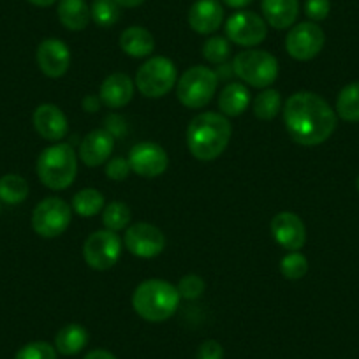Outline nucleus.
<instances>
[{
    "label": "nucleus",
    "mask_w": 359,
    "mask_h": 359,
    "mask_svg": "<svg viewBox=\"0 0 359 359\" xmlns=\"http://www.w3.org/2000/svg\"><path fill=\"white\" fill-rule=\"evenodd\" d=\"M284 123L294 143L317 147L337 129V113L320 95L296 92L284 104Z\"/></svg>",
    "instance_id": "1"
},
{
    "label": "nucleus",
    "mask_w": 359,
    "mask_h": 359,
    "mask_svg": "<svg viewBox=\"0 0 359 359\" xmlns=\"http://www.w3.org/2000/svg\"><path fill=\"white\" fill-rule=\"evenodd\" d=\"M233 136V127L222 113H199L187 127V147L192 157L210 162L226 151Z\"/></svg>",
    "instance_id": "2"
},
{
    "label": "nucleus",
    "mask_w": 359,
    "mask_h": 359,
    "mask_svg": "<svg viewBox=\"0 0 359 359\" xmlns=\"http://www.w3.org/2000/svg\"><path fill=\"white\" fill-rule=\"evenodd\" d=\"M180 299L176 285L161 278H150L134 289L133 309L147 323H164L175 316Z\"/></svg>",
    "instance_id": "3"
},
{
    "label": "nucleus",
    "mask_w": 359,
    "mask_h": 359,
    "mask_svg": "<svg viewBox=\"0 0 359 359\" xmlns=\"http://www.w3.org/2000/svg\"><path fill=\"white\" fill-rule=\"evenodd\" d=\"M37 176L51 191H65L74 184L78 175V155L67 143H55L44 148L37 157Z\"/></svg>",
    "instance_id": "4"
},
{
    "label": "nucleus",
    "mask_w": 359,
    "mask_h": 359,
    "mask_svg": "<svg viewBox=\"0 0 359 359\" xmlns=\"http://www.w3.org/2000/svg\"><path fill=\"white\" fill-rule=\"evenodd\" d=\"M219 86V76L206 65L189 67L176 81V97L185 108L201 109L213 99Z\"/></svg>",
    "instance_id": "5"
},
{
    "label": "nucleus",
    "mask_w": 359,
    "mask_h": 359,
    "mask_svg": "<svg viewBox=\"0 0 359 359\" xmlns=\"http://www.w3.org/2000/svg\"><path fill=\"white\" fill-rule=\"evenodd\" d=\"M233 71L247 85L268 88L278 78V60L269 51L245 50L234 57Z\"/></svg>",
    "instance_id": "6"
},
{
    "label": "nucleus",
    "mask_w": 359,
    "mask_h": 359,
    "mask_svg": "<svg viewBox=\"0 0 359 359\" xmlns=\"http://www.w3.org/2000/svg\"><path fill=\"white\" fill-rule=\"evenodd\" d=\"M178 71L168 57H151L137 69L134 85L147 99H161L175 88Z\"/></svg>",
    "instance_id": "7"
},
{
    "label": "nucleus",
    "mask_w": 359,
    "mask_h": 359,
    "mask_svg": "<svg viewBox=\"0 0 359 359\" xmlns=\"http://www.w3.org/2000/svg\"><path fill=\"white\" fill-rule=\"evenodd\" d=\"M72 219V208L60 198H46L34 208L32 229L37 236L53 240L67 231Z\"/></svg>",
    "instance_id": "8"
},
{
    "label": "nucleus",
    "mask_w": 359,
    "mask_h": 359,
    "mask_svg": "<svg viewBox=\"0 0 359 359\" xmlns=\"http://www.w3.org/2000/svg\"><path fill=\"white\" fill-rule=\"evenodd\" d=\"M122 238L109 229L95 231L83 245V259L95 271L111 269L122 255Z\"/></svg>",
    "instance_id": "9"
},
{
    "label": "nucleus",
    "mask_w": 359,
    "mask_h": 359,
    "mask_svg": "<svg viewBox=\"0 0 359 359\" xmlns=\"http://www.w3.org/2000/svg\"><path fill=\"white\" fill-rule=\"evenodd\" d=\"M266 36H268V23L254 11L241 9L231 15L226 22V37L238 46H257L266 39Z\"/></svg>",
    "instance_id": "10"
},
{
    "label": "nucleus",
    "mask_w": 359,
    "mask_h": 359,
    "mask_svg": "<svg viewBox=\"0 0 359 359\" xmlns=\"http://www.w3.org/2000/svg\"><path fill=\"white\" fill-rule=\"evenodd\" d=\"M326 36L324 30L313 22H303L291 27L285 37V50L294 60L306 62L316 58L323 51Z\"/></svg>",
    "instance_id": "11"
},
{
    "label": "nucleus",
    "mask_w": 359,
    "mask_h": 359,
    "mask_svg": "<svg viewBox=\"0 0 359 359\" xmlns=\"http://www.w3.org/2000/svg\"><path fill=\"white\" fill-rule=\"evenodd\" d=\"M123 245L134 257H157L165 248V236L157 226L148 222H136L127 227Z\"/></svg>",
    "instance_id": "12"
},
{
    "label": "nucleus",
    "mask_w": 359,
    "mask_h": 359,
    "mask_svg": "<svg viewBox=\"0 0 359 359\" xmlns=\"http://www.w3.org/2000/svg\"><path fill=\"white\" fill-rule=\"evenodd\" d=\"M130 171L141 178H157L164 175L169 165L168 151L154 141H141L134 144L127 157Z\"/></svg>",
    "instance_id": "13"
},
{
    "label": "nucleus",
    "mask_w": 359,
    "mask_h": 359,
    "mask_svg": "<svg viewBox=\"0 0 359 359\" xmlns=\"http://www.w3.org/2000/svg\"><path fill=\"white\" fill-rule=\"evenodd\" d=\"M271 236L280 245L282 248L289 252L302 250L306 243V227L303 220L292 212H280L271 219L269 224Z\"/></svg>",
    "instance_id": "14"
},
{
    "label": "nucleus",
    "mask_w": 359,
    "mask_h": 359,
    "mask_svg": "<svg viewBox=\"0 0 359 359\" xmlns=\"http://www.w3.org/2000/svg\"><path fill=\"white\" fill-rule=\"evenodd\" d=\"M37 65L48 78H62L71 65V50L67 44L55 37H48L37 46Z\"/></svg>",
    "instance_id": "15"
},
{
    "label": "nucleus",
    "mask_w": 359,
    "mask_h": 359,
    "mask_svg": "<svg viewBox=\"0 0 359 359\" xmlns=\"http://www.w3.org/2000/svg\"><path fill=\"white\" fill-rule=\"evenodd\" d=\"M115 150V136L106 129L90 130L79 144V158L86 168L104 165Z\"/></svg>",
    "instance_id": "16"
},
{
    "label": "nucleus",
    "mask_w": 359,
    "mask_h": 359,
    "mask_svg": "<svg viewBox=\"0 0 359 359\" xmlns=\"http://www.w3.org/2000/svg\"><path fill=\"white\" fill-rule=\"evenodd\" d=\"M32 122L37 134L43 140L51 141V143H60L69 133L67 116L55 104L37 106L36 111H34Z\"/></svg>",
    "instance_id": "17"
},
{
    "label": "nucleus",
    "mask_w": 359,
    "mask_h": 359,
    "mask_svg": "<svg viewBox=\"0 0 359 359\" xmlns=\"http://www.w3.org/2000/svg\"><path fill=\"white\" fill-rule=\"evenodd\" d=\"M224 23V8L219 0H198L189 9V25L201 36L217 32Z\"/></svg>",
    "instance_id": "18"
},
{
    "label": "nucleus",
    "mask_w": 359,
    "mask_h": 359,
    "mask_svg": "<svg viewBox=\"0 0 359 359\" xmlns=\"http://www.w3.org/2000/svg\"><path fill=\"white\" fill-rule=\"evenodd\" d=\"M134 88H136V85L129 76L123 74V72H113L102 81L101 90H99V99L108 108L120 109L133 101Z\"/></svg>",
    "instance_id": "19"
},
{
    "label": "nucleus",
    "mask_w": 359,
    "mask_h": 359,
    "mask_svg": "<svg viewBox=\"0 0 359 359\" xmlns=\"http://www.w3.org/2000/svg\"><path fill=\"white\" fill-rule=\"evenodd\" d=\"M262 18L273 29H291L299 15V0H261Z\"/></svg>",
    "instance_id": "20"
},
{
    "label": "nucleus",
    "mask_w": 359,
    "mask_h": 359,
    "mask_svg": "<svg viewBox=\"0 0 359 359\" xmlns=\"http://www.w3.org/2000/svg\"><path fill=\"white\" fill-rule=\"evenodd\" d=\"M120 48L126 55L133 58L150 57L155 50V39L150 30L144 27H129L120 34Z\"/></svg>",
    "instance_id": "21"
},
{
    "label": "nucleus",
    "mask_w": 359,
    "mask_h": 359,
    "mask_svg": "<svg viewBox=\"0 0 359 359\" xmlns=\"http://www.w3.org/2000/svg\"><path fill=\"white\" fill-rule=\"evenodd\" d=\"M250 106V92L243 83H227L219 95V109L224 116H240Z\"/></svg>",
    "instance_id": "22"
},
{
    "label": "nucleus",
    "mask_w": 359,
    "mask_h": 359,
    "mask_svg": "<svg viewBox=\"0 0 359 359\" xmlns=\"http://www.w3.org/2000/svg\"><path fill=\"white\" fill-rule=\"evenodd\" d=\"M58 20L62 25L72 32H79L88 27L92 22L90 16V6L85 0H60L57 9Z\"/></svg>",
    "instance_id": "23"
},
{
    "label": "nucleus",
    "mask_w": 359,
    "mask_h": 359,
    "mask_svg": "<svg viewBox=\"0 0 359 359\" xmlns=\"http://www.w3.org/2000/svg\"><path fill=\"white\" fill-rule=\"evenodd\" d=\"M88 344V331L81 324H67L55 337V348L62 355H76Z\"/></svg>",
    "instance_id": "24"
},
{
    "label": "nucleus",
    "mask_w": 359,
    "mask_h": 359,
    "mask_svg": "<svg viewBox=\"0 0 359 359\" xmlns=\"http://www.w3.org/2000/svg\"><path fill=\"white\" fill-rule=\"evenodd\" d=\"M106 206V199L97 189H81L72 196L71 208L79 217H95Z\"/></svg>",
    "instance_id": "25"
},
{
    "label": "nucleus",
    "mask_w": 359,
    "mask_h": 359,
    "mask_svg": "<svg viewBox=\"0 0 359 359\" xmlns=\"http://www.w3.org/2000/svg\"><path fill=\"white\" fill-rule=\"evenodd\" d=\"M337 115L345 122H359V81L348 83L337 97Z\"/></svg>",
    "instance_id": "26"
},
{
    "label": "nucleus",
    "mask_w": 359,
    "mask_h": 359,
    "mask_svg": "<svg viewBox=\"0 0 359 359\" xmlns=\"http://www.w3.org/2000/svg\"><path fill=\"white\" fill-rule=\"evenodd\" d=\"M29 198V184L20 175H4L0 178V201L6 205H20Z\"/></svg>",
    "instance_id": "27"
},
{
    "label": "nucleus",
    "mask_w": 359,
    "mask_h": 359,
    "mask_svg": "<svg viewBox=\"0 0 359 359\" xmlns=\"http://www.w3.org/2000/svg\"><path fill=\"white\" fill-rule=\"evenodd\" d=\"M280 92L275 88H264L261 94L255 95L254 102H252V111L259 120H273L280 113Z\"/></svg>",
    "instance_id": "28"
},
{
    "label": "nucleus",
    "mask_w": 359,
    "mask_h": 359,
    "mask_svg": "<svg viewBox=\"0 0 359 359\" xmlns=\"http://www.w3.org/2000/svg\"><path fill=\"white\" fill-rule=\"evenodd\" d=\"M130 219H133L130 208L122 201H111L102 210V224H104V229L113 231V233L127 229L130 224Z\"/></svg>",
    "instance_id": "29"
},
{
    "label": "nucleus",
    "mask_w": 359,
    "mask_h": 359,
    "mask_svg": "<svg viewBox=\"0 0 359 359\" xmlns=\"http://www.w3.org/2000/svg\"><path fill=\"white\" fill-rule=\"evenodd\" d=\"M120 9L122 8L115 0H94V4L90 6V16L95 25L108 29L120 20Z\"/></svg>",
    "instance_id": "30"
},
{
    "label": "nucleus",
    "mask_w": 359,
    "mask_h": 359,
    "mask_svg": "<svg viewBox=\"0 0 359 359\" xmlns=\"http://www.w3.org/2000/svg\"><path fill=\"white\" fill-rule=\"evenodd\" d=\"M309 271V259L299 250L287 252L280 261V273L287 280H299Z\"/></svg>",
    "instance_id": "31"
},
{
    "label": "nucleus",
    "mask_w": 359,
    "mask_h": 359,
    "mask_svg": "<svg viewBox=\"0 0 359 359\" xmlns=\"http://www.w3.org/2000/svg\"><path fill=\"white\" fill-rule=\"evenodd\" d=\"M203 57L208 60L210 64H226L227 58L231 57V43L227 37L213 36L205 41L203 44Z\"/></svg>",
    "instance_id": "32"
},
{
    "label": "nucleus",
    "mask_w": 359,
    "mask_h": 359,
    "mask_svg": "<svg viewBox=\"0 0 359 359\" xmlns=\"http://www.w3.org/2000/svg\"><path fill=\"white\" fill-rule=\"evenodd\" d=\"M15 359H57V348L48 341H30L16 352Z\"/></svg>",
    "instance_id": "33"
},
{
    "label": "nucleus",
    "mask_w": 359,
    "mask_h": 359,
    "mask_svg": "<svg viewBox=\"0 0 359 359\" xmlns=\"http://www.w3.org/2000/svg\"><path fill=\"white\" fill-rule=\"evenodd\" d=\"M176 289H178L180 292V298H184V299H198L201 298L203 292H205L206 289V284L205 280H203L199 275H185V277L180 278L178 285H176Z\"/></svg>",
    "instance_id": "34"
},
{
    "label": "nucleus",
    "mask_w": 359,
    "mask_h": 359,
    "mask_svg": "<svg viewBox=\"0 0 359 359\" xmlns=\"http://www.w3.org/2000/svg\"><path fill=\"white\" fill-rule=\"evenodd\" d=\"M104 172L109 180H113V182H123V180L129 178L130 175L129 161L123 157L109 158L104 164Z\"/></svg>",
    "instance_id": "35"
},
{
    "label": "nucleus",
    "mask_w": 359,
    "mask_h": 359,
    "mask_svg": "<svg viewBox=\"0 0 359 359\" xmlns=\"http://www.w3.org/2000/svg\"><path fill=\"white\" fill-rule=\"evenodd\" d=\"M331 11L330 0H305V15L309 16L310 22L317 23L327 18Z\"/></svg>",
    "instance_id": "36"
},
{
    "label": "nucleus",
    "mask_w": 359,
    "mask_h": 359,
    "mask_svg": "<svg viewBox=\"0 0 359 359\" xmlns=\"http://www.w3.org/2000/svg\"><path fill=\"white\" fill-rule=\"evenodd\" d=\"M196 359H224V347L217 340H205L196 352Z\"/></svg>",
    "instance_id": "37"
},
{
    "label": "nucleus",
    "mask_w": 359,
    "mask_h": 359,
    "mask_svg": "<svg viewBox=\"0 0 359 359\" xmlns=\"http://www.w3.org/2000/svg\"><path fill=\"white\" fill-rule=\"evenodd\" d=\"M83 359H116V358L111 354V352L106 351V348H95V351H90Z\"/></svg>",
    "instance_id": "38"
},
{
    "label": "nucleus",
    "mask_w": 359,
    "mask_h": 359,
    "mask_svg": "<svg viewBox=\"0 0 359 359\" xmlns=\"http://www.w3.org/2000/svg\"><path fill=\"white\" fill-rule=\"evenodd\" d=\"M101 104H102L101 99H95L94 95H88V97H85V101H83V108H85L88 113L99 111V106Z\"/></svg>",
    "instance_id": "39"
},
{
    "label": "nucleus",
    "mask_w": 359,
    "mask_h": 359,
    "mask_svg": "<svg viewBox=\"0 0 359 359\" xmlns=\"http://www.w3.org/2000/svg\"><path fill=\"white\" fill-rule=\"evenodd\" d=\"M222 2L231 9H245L252 4V0H222Z\"/></svg>",
    "instance_id": "40"
},
{
    "label": "nucleus",
    "mask_w": 359,
    "mask_h": 359,
    "mask_svg": "<svg viewBox=\"0 0 359 359\" xmlns=\"http://www.w3.org/2000/svg\"><path fill=\"white\" fill-rule=\"evenodd\" d=\"M116 4L123 9H133V8H140L141 4H144L147 0H115Z\"/></svg>",
    "instance_id": "41"
},
{
    "label": "nucleus",
    "mask_w": 359,
    "mask_h": 359,
    "mask_svg": "<svg viewBox=\"0 0 359 359\" xmlns=\"http://www.w3.org/2000/svg\"><path fill=\"white\" fill-rule=\"evenodd\" d=\"M27 2H30L32 6H37V8H50L57 0H27Z\"/></svg>",
    "instance_id": "42"
},
{
    "label": "nucleus",
    "mask_w": 359,
    "mask_h": 359,
    "mask_svg": "<svg viewBox=\"0 0 359 359\" xmlns=\"http://www.w3.org/2000/svg\"><path fill=\"white\" fill-rule=\"evenodd\" d=\"M358 192H359V178H358Z\"/></svg>",
    "instance_id": "43"
}]
</instances>
